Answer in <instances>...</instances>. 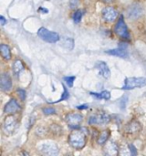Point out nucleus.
Instances as JSON below:
<instances>
[{
	"mask_svg": "<svg viewBox=\"0 0 146 156\" xmlns=\"http://www.w3.org/2000/svg\"><path fill=\"white\" fill-rule=\"evenodd\" d=\"M96 69L99 71V74L104 79H109L111 77V70L108 65L103 61H99L96 64Z\"/></svg>",
	"mask_w": 146,
	"mask_h": 156,
	"instance_id": "4468645a",
	"label": "nucleus"
},
{
	"mask_svg": "<svg viewBox=\"0 0 146 156\" xmlns=\"http://www.w3.org/2000/svg\"><path fill=\"white\" fill-rule=\"evenodd\" d=\"M75 76H67V77H64V80L66 81L67 85L69 87H72L73 86V83H74V80H75Z\"/></svg>",
	"mask_w": 146,
	"mask_h": 156,
	"instance_id": "b1692460",
	"label": "nucleus"
},
{
	"mask_svg": "<svg viewBox=\"0 0 146 156\" xmlns=\"http://www.w3.org/2000/svg\"><path fill=\"white\" fill-rule=\"evenodd\" d=\"M110 133H111V132H110L109 130H105V131H103L102 133H101V134L99 135V138H98V140H97L98 144H99L100 145H103V144L108 141V138H109V136H110Z\"/></svg>",
	"mask_w": 146,
	"mask_h": 156,
	"instance_id": "a211bd4d",
	"label": "nucleus"
},
{
	"mask_svg": "<svg viewBox=\"0 0 146 156\" xmlns=\"http://www.w3.org/2000/svg\"><path fill=\"white\" fill-rule=\"evenodd\" d=\"M114 32L116 35H118L120 37L123 39H130V33L127 27V25L123 19V16H121L115 25L114 27Z\"/></svg>",
	"mask_w": 146,
	"mask_h": 156,
	"instance_id": "7ed1b4c3",
	"label": "nucleus"
},
{
	"mask_svg": "<svg viewBox=\"0 0 146 156\" xmlns=\"http://www.w3.org/2000/svg\"><path fill=\"white\" fill-rule=\"evenodd\" d=\"M82 15H83V12L82 10L79 9V10H76L73 14V20L75 23H79L80 22L81 20V17H82Z\"/></svg>",
	"mask_w": 146,
	"mask_h": 156,
	"instance_id": "5701e85b",
	"label": "nucleus"
},
{
	"mask_svg": "<svg viewBox=\"0 0 146 156\" xmlns=\"http://www.w3.org/2000/svg\"><path fill=\"white\" fill-rule=\"evenodd\" d=\"M80 4V0H69V5H70V8L74 9L76 8Z\"/></svg>",
	"mask_w": 146,
	"mask_h": 156,
	"instance_id": "cd10ccee",
	"label": "nucleus"
},
{
	"mask_svg": "<svg viewBox=\"0 0 146 156\" xmlns=\"http://www.w3.org/2000/svg\"><path fill=\"white\" fill-rule=\"evenodd\" d=\"M146 86V78L144 77H132V78H127L124 81V85L123 86V90H134L137 88H143Z\"/></svg>",
	"mask_w": 146,
	"mask_h": 156,
	"instance_id": "f03ea898",
	"label": "nucleus"
},
{
	"mask_svg": "<svg viewBox=\"0 0 146 156\" xmlns=\"http://www.w3.org/2000/svg\"><path fill=\"white\" fill-rule=\"evenodd\" d=\"M83 116L80 113H68L65 117V121L70 129H78L82 122Z\"/></svg>",
	"mask_w": 146,
	"mask_h": 156,
	"instance_id": "0eeeda50",
	"label": "nucleus"
},
{
	"mask_svg": "<svg viewBox=\"0 0 146 156\" xmlns=\"http://www.w3.org/2000/svg\"><path fill=\"white\" fill-rule=\"evenodd\" d=\"M0 22H1V26H5V23H6V20H5V18L3 16H0Z\"/></svg>",
	"mask_w": 146,
	"mask_h": 156,
	"instance_id": "7c9ffc66",
	"label": "nucleus"
},
{
	"mask_svg": "<svg viewBox=\"0 0 146 156\" xmlns=\"http://www.w3.org/2000/svg\"><path fill=\"white\" fill-rule=\"evenodd\" d=\"M91 94L98 100H110L111 99V93L108 90H103L100 93L91 92Z\"/></svg>",
	"mask_w": 146,
	"mask_h": 156,
	"instance_id": "6ab92c4d",
	"label": "nucleus"
},
{
	"mask_svg": "<svg viewBox=\"0 0 146 156\" xmlns=\"http://www.w3.org/2000/svg\"><path fill=\"white\" fill-rule=\"evenodd\" d=\"M107 54L109 55H112V56H116V57H120L123 58H128V51L126 50V45L124 47H120L114 49H111V50H107L106 51Z\"/></svg>",
	"mask_w": 146,
	"mask_h": 156,
	"instance_id": "2eb2a0df",
	"label": "nucleus"
},
{
	"mask_svg": "<svg viewBox=\"0 0 146 156\" xmlns=\"http://www.w3.org/2000/svg\"><path fill=\"white\" fill-rule=\"evenodd\" d=\"M0 87L3 91H9L12 88V80L8 73H3L1 75Z\"/></svg>",
	"mask_w": 146,
	"mask_h": 156,
	"instance_id": "ddd939ff",
	"label": "nucleus"
},
{
	"mask_svg": "<svg viewBox=\"0 0 146 156\" xmlns=\"http://www.w3.org/2000/svg\"><path fill=\"white\" fill-rule=\"evenodd\" d=\"M110 116L104 112H101V113H97L95 115H92L90 117L89 119V123L91 125H102V124H106L110 122Z\"/></svg>",
	"mask_w": 146,
	"mask_h": 156,
	"instance_id": "6e6552de",
	"label": "nucleus"
},
{
	"mask_svg": "<svg viewBox=\"0 0 146 156\" xmlns=\"http://www.w3.org/2000/svg\"><path fill=\"white\" fill-rule=\"evenodd\" d=\"M36 133H37L38 136H45L48 133V130L46 128H44V127H39L36 131Z\"/></svg>",
	"mask_w": 146,
	"mask_h": 156,
	"instance_id": "393cba45",
	"label": "nucleus"
},
{
	"mask_svg": "<svg viewBox=\"0 0 146 156\" xmlns=\"http://www.w3.org/2000/svg\"><path fill=\"white\" fill-rule=\"evenodd\" d=\"M87 134H88V131L86 128L82 127V128L74 129L73 132L69 136L68 139L69 144L76 150H81L86 145Z\"/></svg>",
	"mask_w": 146,
	"mask_h": 156,
	"instance_id": "f257e3e1",
	"label": "nucleus"
},
{
	"mask_svg": "<svg viewBox=\"0 0 146 156\" xmlns=\"http://www.w3.org/2000/svg\"><path fill=\"white\" fill-rule=\"evenodd\" d=\"M24 69V64L20 59H16L13 64V72L16 77H18Z\"/></svg>",
	"mask_w": 146,
	"mask_h": 156,
	"instance_id": "dca6fc26",
	"label": "nucleus"
},
{
	"mask_svg": "<svg viewBox=\"0 0 146 156\" xmlns=\"http://www.w3.org/2000/svg\"><path fill=\"white\" fill-rule=\"evenodd\" d=\"M106 152L108 154L110 155H114V154H118V147L117 145L113 143V142H111L107 144L106 146Z\"/></svg>",
	"mask_w": 146,
	"mask_h": 156,
	"instance_id": "aec40b11",
	"label": "nucleus"
},
{
	"mask_svg": "<svg viewBox=\"0 0 146 156\" xmlns=\"http://www.w3.org/2000/svg\"><path fill=\"white\" fill-rule=\"evenodd\" d=\"M38 150L42 154L48 156L57 155L59 153V149L58 145L52 142H48V143H44L40 144L38 147Z\"/></svg>",
	"mask_w": 146,
	"mask_h": 156,
	"instance_id": "39448f33",
	"label": "nucleus"
},
{
	"mask_svg": "<svg viewBox=\"0 0 146 156\" xmlns=\"http://www.w3.org/2000/svg\"><path fill=\"white\" fill-rule=\"evenodd\" d=\"M102 17L107 22H113L118 16L117 10L112 6H106L102 9Z\"/></svg>",
	"mask_w": 146,
	"mask_h": 156,
	"instance_id": "9d476101",
	"label": "nucleus"
},
{
	"mask_svg": "<svg viewBox=\"0 0 146 156\" xmlns=\"http://www.w3.org/2000/svg\"><path fill=\"white\" fill-rule=\"evenodd\" d=\"M104 4H111V3H112L114 0H101Z\"/></svg>",
	"mask_w": 146,
	"mask_h": 156,
	"instance_id": "473e14b6",
	"label": "nucleus"
},
{
	"mask_svg": "<svg viewBox=\"0 0 146 156\" xmlns=\"http://www.w3.org/2000/svg\"><path fill=\"white\" fill-rule=\"evenodd\" d=\"M143 129L142 124L138 121H131L126 126V132L129 134H138Z\"/></svg>",
	"mask_w": 146,
	"mask_h": 156,
	"instance_id": "f8f14e48",
	"label": "nucleus"
},
{
	"mask_svg": "<svg viewBox=\"0 0 146 156\" xmlns=\"http://www.w3.org/2000/svg\"><path fill=\"white\" fill-rule=\"evenodd\" d=\"M20 110V105L15 99H11L5 106L4 112L6 114H14Z\"/></svg>",
	"mask_w": 146,
	"mask_h": 156,
	"instance_id": "9b49d317",
	"label": "nucleus"
},
{
	"mask_svg": "<svg viewBox=\"0 0 146 156\" xmlns=\"http://www.w3.org/2000/svg\"><path fill=\"white\" fill-rule=\"evenodd\" d=\"M68 98H69V92H68V90H67L66 89H64L63 94L61 95V99H60V100H59V101H56V102H59V101H61L67 100Z\"/></svg>",
	"mask_w": 146,
	"mask_h": 156,
	"instance_id": "c85d7f7f",
	"label": "nucleus"
},
{
	"mask_svg": "<svg viewBox=\"0 0 146 156\" xmlns=\"http://www.w3.org/2000/svg\"><path fill=\"white\" fill-rule=\"evenodd\" d=\"M17 94H18V96H19V98L22 100V101H25V99H26V91L24 90H22V89H18L17 90Z\"/></svg>",
	"mask_w": 146,
	"mask_h": 156,
	"instance_id": "a878e982",
	"label": "nucleus"
},
{
	"mask_svg": "<svg viewBox=\"0 0 146 156\" xmlns=\"http://www.w3.org/2000/svg\"><path fill=\"white\" fill-rule=\"evenodd\" d=\"M129 148H130V151H131V154L132 155H136L137 154V151H136V148L133 145V144H130L129 145Z\"/></svg>",
	"mask_w": 146,
	"mask_h": 156,
	"instance_id": "c756f323",
	"label": "nucleus"
},
{
	"mask_svg": "<svg viewBox=\"0 0 146 156\" xmlns=\"http://www.w3.org/2000/svg\"><path fill=\"white\" fill-rule=\"evenodd\" d=\"M63 48H66L68 49H72L74 48V40L72 38H65V40L61 44Z\"/></svg>",
	"mask_w": 146,
	"mask_h": 156,
	"instance_id": "412c9836",
	"label": "nucleus"
},
{
	"mask_svg": "<svg viewBox=\"0 0 146 156\" xmlns=\"http://www.w3.org/2000/svg\"><path fill=\"white\" fill-rule=\"evenodd\" d=\"M77 108H78L79 110H84V109H88V108H89V105H88V104H83V105L78 106Z\"/></svg>",
	"mask_w": 146,
	"mask_h": 156,
	"instance_id": "2f4dec72",
	"label": "nucleus"
},
{
	"mask_svg": "<svg viewBox=\"0 0 146 156\" xmlns=\"http://www.w3.org/2000/svg\"><path fill=\"white\" fill-rule=\"evenodd\" d=\"M16 128H17L16 119L12 115L7 116L5 119L4 122H3V132H4V133L5 135H12Z\"/></svg>",
	"mask_w": 146,
	"mask_h": 156,
	"instance_id": "423d86ee",
	"label": "nucleus"
},
{
	"mask_svg": "<svg viewBox=\"0 0 146 156\" xmlns=\"http://www.w3.org/2000/svg\"><path fill=\"white\" fill-rule=\"evenodd\" d=\"M37 36L44 41L48 43H56L59 40V35L56 32L49 31L45 27H41L37 31Z\"/></svg>",
	"mask_w": 146,
	"mask_h": 156,
	"instance_id": "20e7f679",
	"label": "nucleus"
},
{
	"mask_svg": "<svg viewBox=\"0 0 146 156\" xmlns=\"http://www.w3.org/2000/svg\"><path fill=\"white\" fill-rule=\"evenodd\" d=\"M143 13H144V9L142 5L140 4H134L127 10V16L132 20H135L141 17Z\"/></svg>",
	"mask_w": 146,
	"mask_h": 156,
	"instance_id": "1a4fd4ad",
	"label": "nucleus"
},
{
	"mask_svg": "<svg viewBox=\"0 0 146 156\" xmlns=\"http://www.w3.org/2000/svg\"><path fill=\"white\" fill-rule=\"evenodd\" d=\"M50 132L54 135H60L62 133V129H61V127L59 125L53 124V125L50 126Z\"/></svg>",
	"mask_w": 146,
	"mask_h": 156,
	"instance_id": "4be33fe9",
	"label": "nucleus"
},
{
	"mask_svg": "<svg viewBox=\"0 0 146 156\" xmlns=\"http://www.w3.org/2000/svg\"><path fill=\"white\" fill-rule=\"evenodd\" d=\"M55 109H53V108H45V109H43V112H44V114H46V115H49V114H54L55 113Z\"/></svg>",
	"mask_w": 146,
	"mask_h": 156,
	"instance_id": "bb28decb",
	"label": "nucleus"
},
{
	"mask_svg": "<svg viewBox=\"0 0 146 156\" xmlns=\"http://www.w3.org/2000/svg\"><path fill=\"white\" fill-rule=\"evenodd\" d=\"M0 52H1L2 57L5 60H9L11 58V51H10V48L7 45L2 44L0 46Z\"/></svg>",
	"mask_w": 146,
	"mask_h": 156,
	"instance_id": "f3484780",
	"label": "nucleus"
}]
</instances>
